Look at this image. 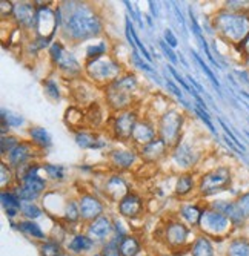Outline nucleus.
<instances>
[{
    "label": "nucleus",
    "mask_w": 249,
    "mask_h": 256,
    "mask_svg": "<svg viewBox=\"0 0 249 256\" xmlns=\"http://www.w3.org/2000/svg\"><path fill=\"white\" fill-rule=\"evenodd\" d=\"M22 214L25 215V218L33 221V220H37L39 216H42V208L34 202H24L22 204Z\"/></svg>",
    "instance_id": "ea45409f"
},
{
    "label": "nucleus",
    "mask_w": 249,
    "mask_h": 256,
    "mask_svg": "<svg viewBox=\"0 0 249 256\" xmlns=\"http://www.w3.org/2000/svg\"><path fill=\"white\" fill-rule=\"evenodd\" d=\"M65 123L68 124V129L76 132L86 129V120H85V108L79 106H70L65 112Z\"/></svg>",
    "instance_id": "4be33fe9"
},
{
    "label": "nucleus",
    "mask_w": 249,
    "mask_h": 256,
    "mask_svg": "<svg viewBox=\"0 0 249 256\" xmlns=\"http://www.w3.org/2000/svg\"><path fill=\"white\" fill-rule=\"evenodd\" d=\"M50 58L56 71L63 78L77 80L82 77V74H85V64H80L76 56L60 40L53 42V44L50 46Z\"/></svg>",
    "instance_id": "423d86ee"
},
{
    "label": "nucleus",
    "mask_w": 249,
    "mask_h": 256,
    "mask_svg": "<svg viewBox=\"0 0 249 256\" xmlns=\"http://www.w3.org/2000/svg\"><path fill=\"white\" fill-rule=\"evenodd\" d=\"M188 235H189V230L185 224L178 222V221H174L171 222L168 227H166V232H165V236H166V241L174 246V247H178L186 242L188 240Z\"/></svg>",
    "instance_id": "412c9836"
},
{
    "label": "nucleus",
    "mask_w": 249,
    "mask_h": 256,
    "mask_svg": "<svg viewBox=\"0 0 249 256\" xmlns=\"http://www.w3.org/2000/svg\"><path fill=\"white\" fill-rule=\"evenodd\" d=\"M122 63L112 56H103L100 58L85 62V77L88 82H91L97 88L105 89L111 83H114L117 78L123 76Z\"/></svg>",
    "instance_id": "20e7f679"
},
{
    "label": "nucleus",
    "mask_w": 249,
    "mask_h": 256,
    "mask_svg": "<svg viewBox=\"0 0 249 256\" xmlns=\"http://www.w3.org/2000/svg\"><path fill=\"white\" fill-rule=\"evenodd\" d=\"M119 214L125 218H137L143 212V200L139 194L129 192L119 204Z\"/></svg>",
    "instance_id": "6ab92c4d"
},
{
    "label": "nucleus",
    "mask_w": 249,
    "mask_h": 256,
    "mask_svg": "<svg viewBox=\"0 0 249 256\" xmlns=\"http://www.w3.org/2000/svg\"><path fill=\"white\" fill-rule=\"evenodd\" d=\"M43 89H45V96H47L50 100L59 102L62 94H60V89L59 84L54 78H45L43 80Z\"/></svg>",
    "instance_id": "c9c22d12"
},
{
    "label": "nucleus",
    "mask_w": 249,
    "mask_h": 256,
    "mask_svg": "<svg viewBox=\"0 0 249 256\" xmlns=\"http://www.w3.org/2000/svg\"><path fill=\"white\" fill-rule=\"evenodd\" d=\"M103 32V18L93 5L76 4L62 23V38L68 43L79 44L100 37Z\"/></svg>",
    "instance_id": "f257e3e1"
},
{
    "label": "nucleus",
    "mask_w": 249,
    "mask_h": 256,
    "mask_svg": "<svg viewBox=\"0 0 249 256\" xmlns=\"http://www.w3.org/2000/svg\"><path fill=\"white\" fill-rule=\"evenodd\" d=\"M100 256H122V254H120V248H119L117 240L109 241V242L102 248V254H100Z\"/></svg>",
    "instance_id": "37998d69"
},
{
    "label": "nucleus",
    "mask_w": 249,
    "mask_h": 256,
    "mask_svg": "<svg viewBox=\"0 0 249 256\" xmlns=\"http://www.w3.org/2000/svg\"><path fill=\"white\" fill-rule=\"evenodd\" d=\"M14 5L13 2H8V0H2L0 2V16H2V20H13V14H14Z\"/></svg>",
    "instance_id": "79ce46f5"
},
{
    "label": "nucleus",
    "mask_w": 249,
    "mask_h": 256,
    "mask_svg": "<svg viewBox=\"0 0 249 256\" xmlns=\"http://www.w3.org/2000/svg\"><path fill=\"white\" fill-rule=\"evenodd\" d=\"M80 218L83 221H94L103 215V202L93 194H83L79 198Z\"/></svg>",
    "instance_id": "f3484780"
},
{
    "label": "nucleus",
    "mask_w": 249,
    "mask_h": 256,
    "mask_svg": "<svg viewBox=\"0 0 249 256\" xmlns=\"http://www.w3.org/2000/svg\"><path fill=\"white\" fill-rule=\"evenodd\" d=\"M139 90V80L135 74L125 72L114 83L105 88V104L112 110V114L128 110L134 108L135 94Z\"/></svg>",
    "instance_id": "7ed1b4c3"
},
{
    "label": "nucleus",
    "mask_w": 249,
    "mask_h": 256,
    "mask_svg": "<svg viewBox=\"0 0 249 256\" xmlns=\"http://www.w3.org/2000/svg\"><path fill=\"white\" fill-rule=\"evenodd\" d=\"M169 150L171 149L158 136L154 140V142H151L149 144L137 149L139 156H140L142 162H145V164H157L158 161H162L168 155Z\"/></svg>",
    "instance_id": "a211bd4d"
},
{
    "label": "nucleus",
    "mask_w": 249,
    "mask_h": 256,
    "mask_svg": "<svg viewBox=\"0 0 249 256\" xmlns=\"http://www.w3.org/2000/svg\"><path fill=\"white\" fill-rule=\"evenodd\" d=\"M93 246H94V241L88 235H76L73 241L70 242V250L73 253H83V252L91 250Z\"/></svg>",
    "instance_id": "2f4dec72"
},
{
    "label": "nucleus",
    "mask_w": 249,
    "mask_h": 256,
    "mask_svg": "<svg viewBox=\"0 0 249 256\" xmlns=\"http://www.w3.org/2000/svg\"><path fill=\"white\" fill-rule=\"evenodd\" d=\"M232 182V170L226 166L215 168L209 172H205L197 182V190L201 196H211L229 189Z\"/></svg>",
    "instance_id": "0eeeda50"
},
{
    "label": "nucleus",
    "mask_w": 249,
    "mask_h": 256,
    "mask_svg": "<svg viewBox=\"0 0 249 256\" xmlns=\"http://www.w3.org/2000/svg\"><path fill=\"white\" fill-rule=\"evenodd\" d=\"M157 138V128L148 118H140L135 124L132 135H131V144L134 149H140Z\"/></svg>",
    "instance_id": "4468645a"
},
{
    "label": "nucleus",
    "mask_w": 249,
    "mask_h": 256,
    "mask_svg": "<svg viewBox=\"0 0 249 256\" xmlns=\"http://www.w3.org/2000/svg\"><path fill=\"white\" fill-rule=\"evenodd\" d=\"M122 256H137L140 253V244L134 236H123L119 242Z\"/></svg>",
    "instance_id": "c85d7f7f"
},
{
    "label": "nucleus",
    "mask_w": 249,
    "mask_h": 256,
    "mask_svg": "<svg viewBox=\"0 0 249 256\" xmlns=\"http://www.w3.org/2000/svg\"><path fill=\"white\" fill-rule=\"evenodd\" d=\"M180 215H182L189 224L192 226H198L201 215H203V208H200L195 204H186L180 207Z\"/></svg>",
    "instance_id": "cd10ccee"
},
{
    "label": "nucleus",
    "mask_w": 249,
    "mask_h": 256,
    "mask_svg": "<svg viewBox=\"0 0 249 256\" xmlns=\"http://www.w3.org/2000/svg\"><path fill=\"white\" fill-rule=\"evenodd\" d=\"M192 256H214L212 242L205 235L198 236L192 244Z\"/></svg>",
    "instance_id": "c756f323"
},
{
    "label": "nucleus",
    "mask_w": 249,
    "mask_h": 256,
    "mask_svg": "<svg viewBox=\"0 0 249 256\" xmlns=\"http://www.w3.org/2000/svg\"><path fill=\"white\" fill-rule=\"evenodd\" d=\"M108 44L106 42H99L96 44H91L89 48L86 50V62H91L96 58H100L103 56H108Z\"/></svg>",
    "instance_id": "72a5a7b5"
},
{
    "label": "nucleus",
    "mask_w": 249,
    "mask_h": 256,
    "mask_svg": "<svg viewBox=\"0 0 249 256\" xmlns=\"http://www.w3.org/2000/svg\"><path fill=\"white\" fill-rule=\"evenodd\" d=\"M42 169L47 174V176L53 181H62L65 180V169L63 166H59V164H51V162H45L42 166Z\"/></svg>",
    "instance_id": "e433bc0d"
},
{
    "label": "nucleus",
    "mask_w": 249,
    "mask_h": 256,
    "mask_svg": "<svg viewBox=\"0 0 249 256\" xmlns=\"http://www.w3.org/2000/svg\"><path fill=\"white\" fill-rule=\"evenodd\" d=\"M185 115L177 109H166L157 120V136L172 150L182 143Z\"/></svg>",
    "instance_id": "39448f33"
},
{
    "label": "nucleus",
    "mask_w": 249,
    "mask_h": 256,
    "mask_svg": "<svg viewBox=\"0 0 249 256\" xmlns=\"http://www.w3.org/2000/svg\"><path fill=\"white\" fill-rule=\"evenodd\" d=\"M139 120H140V115L135 108L122 110V112H116L109 120L111 138H114L116 142H120V143H131L132 130Z\"/></svg>",
    "instance_id": "1a4fd4ad"
},
{
    "label": "nucleus",
    "mask_w": 249,
    "mask_h": 256,
    "mask_svg": "<svg viewBox=\"0 0 249 256\" xmlns=\"http://www.w3.org/2000/svg\"><path fill=\"white\" fill-rule=\"evenodd\" d=\"M203 230V234L211 236H224L228 235L234 227L232 221L224 214L215 210V208H203V215L198 224Z\"/></svg>",
    "instance_id": "9d476101"
},
{
    "label": "nucleus",
    "mask_w": 249,
    "mask_h": 256,
    "mask_svg": "<svg viewBox=\"0 0 249 256\" xmlns=\"http://www.w3.org/2000/svg\"><path fill=\"white\" fill-rule=\"evenodd\" d=\"M65 220L70 222H77L80 220V208L79 202L76 201H68L65 206Z\"/></svg>",
    "instance_id": "4c0bfd02"
},
{
    "label": "nucleus",
    "mask_w": 249,
    "mask_h": 256,
    "mask_svg": "<svg viewBox=\"0 0 249 256\" xmlns=\"http://www.w3.org/2000/svg\"><path fill=\"white\" fill-rule=\"evenodd\" d=\"M165 37H166V42H169V44L171 46H177V42H175V37L172 36V32L168 30V31H165Z\"/></svg>",
    "instance_id": "a18cd8bd"
},
{
    "label": "nucleus",
    "mask_w": 249,
    "mask_h": 256,
    "mask_svg": "<svg viewBox=\"0 0 249 256\" xmlns=\"http://www.w3.org/2000/svg\"><path fill=\"white\" fill-rule=\"evenodd\" d=\"M22 140L14 136V135H2V138H0V150H2V156L5 158L11 150H14L19 144H20Z\"/></svg>",
    "instance_id": "f704fd0d"
},
{
    "label": "nucleus",
    "mask_w": 249,
    "mask_h": 256,
    "mask_svg": "<svg viewBox=\"0 0 249 256\" xmlns=\"http://www.w3.org/2000/svg\"><path fill=\"white\" fill-rule=\"evenodd\" d=\"M226 256H249V240L235 238L229 242Z\"/></svg>",
    "instance_id": "7c9ffc66"
},
{
    "label": "nucleus",
    "mask_w": 249,
    "mask_h": 256,
    "mask_svg": "<svg viewBox=\"0 0 249 256\" xmlns=\"http://www.w3.org/2000/svg\"><path fill=\"white\" fill-rule=\"evenodd\" d=\"M40 252L42 256H62V248L60 244L54 242V241H47L40 246Z\"/></svg>",
    "instance_id": "a19ab883"
},
{
    "label": "nucleus",
    "mask_w": 249,
    "mask_h": 256,
    "mask_svg": "<svg viewBox=\"0 0 249 256\" xmlns=\"http://www.w3.org/2000/svg\"><path fill=\"white\" fill-rule=\"evenodd\" d=\"M22 204L24 202L20 201L14 190H2V206L10 218H14L19 212H22Z\"/></svg>",
    "instance_id": "393cba45"
},
{
    "label": "nucleus",
    "mask_w": 249,
    "mask_h": 256,
    "mask_svg": "<svg viewBox=\"0 0 249 256\" xmlns=\"http://www.w3.org/2000/svg\"><path fill=\"white\" fill-rule=\"evenodd\" d=\"M235 207H237V210L238 214L241 215V218L246 221L249 220V192H244L241 194L235 201H234Z\"/></svg>",
    "instance_id": "58836bf2"
},
{
    "label": "nucleus",
    "mask_w": 249,
    "mask_h": 256,
    "mask_svg": "<svg viewBox=\"0 0 249 256\" xmlns=\"http://www.w3.org/2000/svg\"><path fill=\"white\" fill-rule=\"evenodd\" d=\"M238 51H240V54H241V57H243V62H244V64L249 68V36L241 42V44L237 48Z\"/></svg>",
    "instance_id": "c03bdc74"
},
{
    "label": "nucleus",
    "mask_w": 249,
    "mask_h": 256,
    "mask_svg": "<svg viewBox=\"0 0 249 256\" xmlns=\"http://www.w3.org/2000/svg\"><path fill=\"white\" fill-rule=\"evenodd\" d=\"M19 228L22 232H25L27 235L36 238V240H45V234H43V230L40 228L39 224H36L34 221H22L19 222Z\"/></svg>",
    "instance_id": "473e14b6"
},
{
    "label": "nucleus",
    "mask_w": 249,
    "mask_h": 256,
    "mask_svg": "<svg viewBox=\"0 0 249 256\" xmlns=\"http://www.w3.org/2000/svg\"><path fill=\"white\" fill-rule=\"evenodd\" d=\"M172 160L175 164L183 169V170H191L200 160V154L198 150H195L189 143L182 142L177 148H174L172 150Z\"/></svg>",
    "instance_id": "dca6fc26"
},
{
    "label": "nucleus",
    "mask_w": 249,
    "mask_h": 256,
    "mask_svg": "<svg viewBox=\"0 0 249 256\" xmlns=\"http://www.w3.org/2000/svg\"><path fill=\"white\" fill-rule=\"evenodd\" d=\"M103 192H105V195L109 200L117 201V204H119L131 190H129V184L123 178V175L116 172V174L109 175L105 180V182H103Z\"/></svg>",
    "instance_id": "2eb2a0df"
},
{
    "label": "nucleus",
    "mask_w": 249,
    "mask_h": 256,
    "mask_svg": "<svg viewBox=\"0 0 249 256\" xmlns=\"http://www.w3.org/2000/svg\"><path fill=\"white\" fill-rule=\"evenodd\" d=\"M39 152L40 150L30 142V140H25V142L22 140L20 144L5 156V161L14 170H17L20 168L30 164V162L36 161V158L39 156Z\"/></svg>",
    "instance_id": "f8f14e48"
},
{
    "label": "nucleus",
    "mask_w": 249,
    "mask_h": 256,
    "mask_svg": "<svg viewBox=\"0 0 249 256\" xmlns=\"http://www.w3.org/2000/svg\"><path fill=\"white\" fill-rule=\"evenodd\" d=\"M106 160H108L112 170L122 174V172L131 170L135 166V162L140 160V156H139L137 149H134V148H131V149L116 148L108 152Z\"/></svg>",
    "instance_id": "9b49d317"
},
{
    "label": "nucleus",
    "mask_w": 249,
    "mask_h": 256,
    "mask_svg": "<svg viewBox=\"0 0 249 256\" xmlns=\"http://www.w3.org/2000/svg\"><path fill=\"white\" fill-rule=\"evenodd\" d=\"M28 136H30V142L42 152L48 150L53 146V140L51 135L48 134V130L45 128L40 126H31L28 129Z\"/></svg>",
    "instance_id": "b1692460"
},
{
    "label": "nucleus",
    "mask_w": 249,
    "mask_h": 256,
    "mask_svg": "<svg viewBox=\"0 0 249 256\" xmlns=\"http://www.w3.org/2000/svg\"><path fill=\"white\" fill-rule=\"evenodd\" d=\"M194 189H195V180H194L192 174L185 172L177 178V182H175V195L177 196H186Z\"/></svg>",
    "instance_id": "a878e982"
},
{
    "label": "nucleus",
    "mask_w": 249,
    "mask_h": 256,
    "mask_svg": "<svg viewBox=\"0 0 249 256\" xmlns=\"http://www.w3.org/2000/svg\"><path fill=\"white\" fill-rule=\"evenodd\" d=\"M13 22H14V26L22 30L24 32H34L36 23H37V6L28 2L16 4Z\"/></svg>",
    "instance_id": "ddd939ff"
},
{
    "label": "nucleus",
    "mask_w": 249,
    "mask_h": 256,
    "mask_svg": "<svg viewBox=\"0 0 249 256\" xmlns=\"http://www.w3.org/2000/svg\"><path fill=\"white\" fill-rule=\"evenodd\" d=\"M76 143L82 149H100L106 144L99 136V134L91 129H83L76 132Z\"/></svg>",
    "instance_id": "5701e85b"
},
{
    "label": "nucleus",
    "mask_w": 249,
    "mask_h": 256,
    "mask_svg": "<svg viewBox=\"0 0 249 256\" xmlns=\"http://www.w3.org/2000/svg\"><path fill=\"white\" fill-rule=\"evenodd\" d=\"M112 234V222L108 216L102 215L100 218L89 222L88 226V236L93 241H103Z\"/></svg>",
    "instance_id": "aec40b11"
},
{
    "label": "nucleus",
    "mask_w": 249,
    "mask_h": 256,
    "mask_svg": "<svg viewBox=\"0 0 249 256\" xmlns=\"http://www.w3.org/2000/svg\"><path fill=\"white\" fill-rule=\"evenodd\" d=\"M212 26L221 40L238 48L249 36V12L223 8L212 17Z\"/></svg>",
    "instance_id": "f03ea898"
},
{
    "label": "nucleus",
    "mask_w": 249,
    "mask_h": 256,
    "mask_svg": "<svg viewBox=\"0 0 249 256\" xmlns=\"http://www.w3.org/2000/svg\"><path fill=\"white\" fill-rule=\"evenodd\" d=\"M37 6V23H36V31L34 37L40 40H48L51 42L57 32V28L62 25V12L59 10H53L48 2H34Z\"/></svg>",
    "instance_id": "6e6552de"
},
{
    "label": "nucleus",
    "mask_w": 249,
    "mask_h": 256,
    "mask_svg": "<svg viewBox=\"0 0 249 256\" xmlns=\"http://www.w3.org/2000/svg\"><path fill=\"white\" fill-rule=\"evenodd\" d=\"M0 170H2V180H0L2 190H13L17 186V174H16V170L8 164L5 160L2 161V164H0Z\"/></svg>",
    "instance_id": "bb28decb"
}]
</instances>
